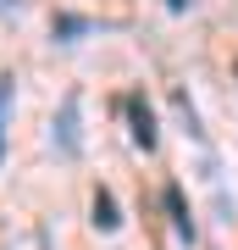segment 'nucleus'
<instances>
[{"mask_svg":"<svg viewBox=\"0 0 238 250\" xmlns=\"http://www.w3.org/2000/svg\"><path fill=\"white\" fill-rule=\"evenodd\" d=\"M166 6H172V11H188V0H166Z\"/></svg>","mask_w":238,"mask_h":250,"instance_id":"obj_7","label":"nucleus"},{"mask_svg":"<svg viewBox=\"0 0 238 250\" xmlns=\"http://www.w3.org/2000/svg\"><path fill=\"white\" fill-rule=\"evenodd\" d=\"M122 111H128V123H133V145H139V150H155V111H150V100L144 95H128L122 100Z\"/></svg>","mask_w":238,"mask_h":250,"instance_id":"obj_1","label":"nucleus"},{"mask_svg":"<svg viewBox=\"0 0 238 250\" xmlns=\"http://www.w3.org/2000/svg\"><path fill=\"white\" fill-rule=\"evenodd\" d=\"M166 211H172V228H177V239H188L194 245V217H188V206H183V189L166 184Z\"/></svg>","mask_w":238,"mask_h":250,"instance_id":"obj_2","label":"nucleus"},{"mask_svg":"<svg viewBox=\"0 0 238 250\" xmlns=\"http://www.w3.org/2000/svg\"><path fill=\"white\" fill-rule=\"evenodd\" d=\"M6 106H11V78H0V156H6Z\"/></svg>","mask_w":238,"mask_h":250,"instance_id":"obj_6","label":"nucleus"},{"mask_svg":"<svg viewBox=\"0 0 238 250\" xmlns=\"http://www.w3.org/2000/svg\"><path fill=\"white\" fill-rule=\"evenodd\" d=\"M116 223H122V217H116V200L100 189V195H94V228H106V233H111Z\"/></svg>","mask_w":238,"mask_h":250,"instance_id":"obj_4","label":"nucleus"},{"mask_svg":"<svg viewBox=\"0 0 238 250\" xmlns=\"http://www.w3.org/2000/svg\"><path fill=\"white\" fill-rule=\"evenodd\" d=\"M55 139H61V150H78V95H67V106H61V128H55Z\"/></svg>","mask_w":238,"mask_h":250,"instance_id":"obj_3","label":"nucleus"},{"mask_svg":"<svg viewBox=\"0 0 238 250\" xmlns=\"http://www.w3.org/2000/svg\"><path fill=\"white\" fill-rule=\"evenodd\" d=\"M89 17H55V39H78V34H89Z\"/></svg>","mask_w":238,"mask_h":250,"instance_id":"obj_5","label":"nucleus"}]
</instances>
